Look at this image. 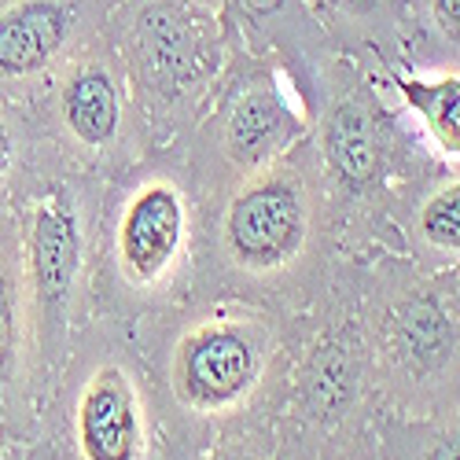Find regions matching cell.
Returning <instances> with one entry per match:
<instances>
[{"label": "cell", "mask_w": 460, "mask_h": 460, "mask_svg": "<svg viewBox=\"0 0 460 460\" xmlns=\"http://www.w3.org/2000/svg\"><path fill=\"white\" fill-rule=\"evenodd\" d=\"M361 265L365 254H342L321 298L295 317L273 405L288 460H317L321 449L368 431L379 416L361 310Z\"/></svg>", "instance_id": "cell-6"}, {"label": "cell", "mask_w": 460, "mask_h": 460, "mask_svg": "<svg viewBox=\"0 0 460 460\" xmlns=\"http://www.w3.org/2000/svg\"><path fill=\"white\" fill-rule=\"evenodd\" d=\"M22 460H45V456H41V453H37L33 446H26V449H22Z\"/></svg>", "instance_id": "cell-24"}, {"label": "cell", "mask_w": 460, "mask_h": 460, "mask_svg": "<svg viewBox=\"0 0 460 460\" xmlns=\"http://www.w3.org/2000/svg\"><path fill=\"white\" fill-rule=\"evenodd\" d=\"M317 460H379V449H376V431H358L342 442H332L328 449H321Z\"/></svg>", "instance_id": "cell-22"}, {"label": "cell", "mask_w": 460, "mask_h": 460, "mask_svg": "<svg viewBox=\"0 0 460 460\" xmlns=\"http://www.w3.org/2000/svg\"><path fill=\"white\" fill-rule=\"evenodd\" d=\"M129 328L159 391L177 456L225 424L273 412L295 317L236 298H188Z\"/></svg>", "instance_id": "cell-2"}, {"label": "cell", "mask_w": 460, "mask_h": 460, "mask_svg": "<svg viewBox=\"0 0 460 460\" xmlns=\"http://www.w3.org/2000/svg\"><path fill=\"white\" fill-rule=\"evenodd\" d=\"M103 33L133 85L151 151L188 137L240 49L221 0H119Z\"/></svg>", "instance_id": "cell-8"}, {"label": "cell", "mask_w": 460, "mask_h": 460, "mask_svg": "<svg viewBox=\"0 0 460 460\" xmlns=\"http://www.w3.org/2000/svg\"><path fill=\"white\" fill-rule=\"evenodd\" d=\"M22 449L19 442H8V438H0V460H22Z\"/></svg>", "instance_id": "cell-23"}, {"label": "cell", "mask_w": 460, "mask_h": 460, "mask_svg": "<svg viewBox=\"0 0 460 460\" xmlns=\"http://www.w3.org/2000/svg\"><path fill=\"white\" fill-rule=\"evenodd\" d=\"M45 460H177L133 328L89 317L41 402L30 442Z\"/></svg>", "instance_id": "cell-5"}, {"label": "cell", "mask_w": 460, "mask_h": 460, "mask_svg": "<svg viewBox=\"0 0 460 460\" xmlns=\"http://www.w3.org/2000/svg\"><path fill=\"white\" fill-rule=\"evenodd\" d=\"M372 431L379 460H460V405L431 416L379 412Z\"/></svg>", "instance_id": "cell-19"}, {"label": "cell", "mask_w": 460, "mask_h": 460, "mask_svg": "<svg viewBox=\"0 0 460 460\" xmlns=\"http://www.w3.org/2000/svg\"><path fill=\"white\" fill-rule=\"evenodd\" d=\"M361 310L379 412L431 416L460 405V288L402 251H368Z\"/></svg>", "instance_id": "cell-7"}, {"label": "cell", "mask_w": 460, "mask_h": 460, "mask_svg": "<svg viewBox=\"0 0 460 460\" xmlns=\"http://www.w3.org/2000/svg\"><path fill=\"white\" fill-rule=\"evenodd\" d=\"M402 254L460 284V163H446L398 217Z\"/></svg>", "instance_id": "cell-16"}, {"label": "cell", "mask_w": 460, "mask_h": 460, "mask_svg": "<svg viewBox=\"0 0 460 460\" xmlns=\"http://www.w3.org/2000/svg\"><path fill=\"white\" fill-rule=\"evenodd\" d=\"M446 277H449V273H446ZM456 288H460V284H456Z\"/></svg>", "instance_id": "cell-25"}, {"label": "cell", "mask_w": 460, "mask_h": 460, "mask_svg": "<svg viewBox=\"0 0 460 460\" xmlns=\"http://www.w3.org/2000/svg\"><path fill=\"white\" fill-rule=\"evenodd\" d=\"M177 460H288L273 412H254L236 424L217 428L207 442L188 449Z\"/></svg>", "instance_id": "cell-21"}, {"label": "cell", "mask_w": 460, "mask_h": 460, "mask_svg": "<svg viewBox=\"0 0 460 460\" xmlns=\"http://www.w3.org/2000/svg\"><path fill=\"white\" fill-rule=\"evenodd\" d=\"M41 416V368L22 280L15 214H0V438L30 446Z\"/></svg>", "instance_id": "cell-13"}, {"label": "cell", "mask_w": 460, "mask_h": 460, "mask_svg": "<svg viewBox=\"0 0 460 460\" xmlns=\"http://www.w3.org/2000/svg\"><path fill=\"white\" fill-rule=\"evenodd\" d=\"M383 82L446 163H460V74L383 66Z\"/></svg>", "instance_id": "cell-17"}, {"label": "cell", "mask_w": 460, "mask_h": 460, "mask_svg": "<svg viewBox=\"0 0 460 460\" xmlns=\"http://www.w3.org/2000/svg\"><path fill=\"white\" fill-rule=\"evenodd\" d=\"M111 177H93L49 163L15 203L22 280L37 339L41 402L70 358V347L93 317V251L103 188Z\"/></svg>", "instance_id": "cell-9"}, {"label": "cell", "mask_w": 460, "mask_h": 460, "mask_svg": "<svg viewBox=\"0 0 460 460\" xmlns=\"http://www.w3.org/2000/svg\"><path fill=\"white\" fill-rule=\"evenodd\" d=\"M339 236L314 140L203 199L199 261L188 298H236L298 317L339 265Z\"/></svg>", "instance_id": "cell-1"}, {"label": "cell", "mask_w": 460, "mask_h": 460, "mask_svg": "<svg viewBox=\"0 0 460 460\" xmlns=\"http://www.w3.org/2000/svg\"><path fill=\"white\" fill-rule=\"evenodd\" d=\"M409 70L460 74V0H412Z\"/></svg>", "instance_id": "cell-20"}, {"label": "cell", "mask_w": 460, "mask_h": 460, "mask_svg": "<svg viewBox=\"0 0 460 460\" xmlns=\"http://www.w3.org/2000/svg\"><path fill=\"white\" fill-rule=\"evenodd\" d=\"M221 12L251 52L273 59L288 74L302 107L314 100L328 63L339 52L305 0H221Z\"/></svg>", "instance_id": "cell-14"}, {"label": "cell", "mask_w": 460, "mask_h": 460, "mask_svg": "<svg viewBox=\"0 0 460 460\" xmlns=\"http://www.w3.org/2000/svg\"><path fill=\"white\" fill-rule=\"evenodd\" d=\"M203 203L177 147L147 151L103 188L93 251V317L137 324L188 302Z\"/></svg>", "instance_id": "cell-4"}, {"label": "cell", "mask_w": 460, "mask_h": 460, "mask_svg": "<svg viewBox=\"0 0 460 460\" xmlns=\"http://www.w3.org/2000/svg\"><path fill=\"white\" fill-rule=\"evenodd\" d=\"M339 56L405 66L412 56V0H305Z\"/></svg>", "instance_id": "cell-15"}, {"label": "cell", "mask_w": 460, "mask_h": 460, "mask_svg": "<svg viewBox=\"0 0 460 460\" xmlns=\"http://www.w3.org/2000/svg\"><path fill=\"white\" fill-rule=\"evenodd\" d=\"M30 111L66 170L114 177L151 151L133 85L103 30L49 74Z\"/></svg>", "instance_id": "cell-11"}, {"label": "cell", "mask_w": 460, "mask_h": 460, "mask_svg": "<svg viewBox=\"0 0 460 460\" xmlns=\"http://www.w3.org/2000/svg\"><path fill=\"white\" fill-rule=\"evenodd\" d=\"M305 133L310 114L298 103L288 74L240 41L199 122L173 147L181 151L203 203L236 181L273 166Z\"/></svg>", "instance_id": "cell-10"}, {"label": "cell", "mask_w": 460, "mask_h": 460, "mask_svg": "<svg viewBox=\"0 0 460 460\" xmlns=\"http://www.w3.org/2000/svg\"><path fill=\"white\" fill-rule=\"evenodd\" d=\"M59 163L33 122L30 103L0 100V214H12L30 181Z\"/></svg>", "instance_id": "cell-18"}, {"label": "cell", "mask_w": 460, "mask_h": 460, "mask_svg": "<svg viewBox=\"0 0 460 460\" xmlns=\"http://www.w3.org/2000/svg\"><path fill=\"white\" fill-rule=\"evenodd\" d=\"M342 254L402 251L398 217L446 159L394 100L379 66L335 56L305 103Z\"/></svg>", "instance_id": "cell-3"}, {"label": "cell", "mask_w": 460, "mask_h": 460, "mask_svg": "<svg viewBox=\"0 0 460 460\" xmlns=\"http://www.w3.org/2000/svg\"><path fill=\"white\" fill-rule=\"evenodd\" d=\"M119 0H0V100L30 103L49 74L107 26Z\"/></svg>", "instance_id": "cell-12"}]
</instances>
